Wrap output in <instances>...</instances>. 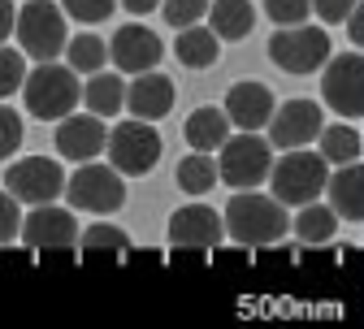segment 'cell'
Listing matches in <instances>:
<instances>
[{"instance_id": "484cf974", "label": "cell", "mask_w": 364, "mask_h": 329, "mask_svg": "<svg viewBox=\"0 0 364 329\" xmlns=\"http://www.w3.org/2000/svg\"><path fill=\"white\" fill-rule=\"evenodd\" d=\"M178 186L187 195H204L217 186V161L213 152H191V156H182L178 161Z\"/></svg>"}, {"instance_id": "4fadbf2b", "label": "cell", "mask_w": 364, "mask_h": 329, "mask_svg": "<svg viewBox=\"0 0 364 329\" xmlns=\"http://www.w3.org/2000/svg\"><path fill=\"white\" fill-rule=\"evenodd\" d=\"M221 239H225L221 212H213L208 204H182L169 217V247L173 252H204V247H217Z\"/></svg>"}, {"instance_id": "5bb4252c", "label": "cell", "mask_w": 364, "mask_h": 329, "mask_svg": "<svg viewBox=\"0 0 364 329\" xmlns=\"http://www.w3.org/2000/svg\"><path fill=\"white\" fill-rule=\"evenodd\" d=\"M269 148H308L321 130V104L312 100H287L278 113H269Z\"/></svg>"}, {"instance_id": "cb8c5ba5", "label": "cell", "mask_w": 364, "mask_h": 329, "mask_svg": "<svg viewBox=\"0 0 364 329\" xmlns=\"http://www.w3.org/2000/svg\"><path fill=\"white\" fill-rule=\"evenodd\" d=\"M316 144H321L326 165H351V161H360V148H364L355 126H321Z\"/></svg>"}, {"instance_id": "f546056e", "label": "cell", "mask_w": 364, "mask_h": 329, "mask_svg": "<svg viewBox=\"0 0 364 329\" xmlns=\"http://www.w3.org/2000/svg\"><path fill=\"white\" fill-rule=\"evenodd\" d=\"M156 9L165 14V22H169V26H191V22H204L208 0H161Z\"/></svg>"}, {"instance_id": "6da1fadb", "label": "cell", "mask_w": 364, "mask_h": 329, "mask_svg": "<svg viewBox=\"0 0 364 329\" xmlns=\"http://www.w3.org/2000/svg\"><path fill=\"white\" fill-rule=\"evenodd\" d=\"M221 225H225V234H230L239 247H273L278 239L291 234L287 204H278L273 195H260L256 186L252 191H239L230 204H225Z\"/></svg>"}, {"instance_id": "44dd1931", "label": "cell", "mask_w": 364, "mask_h": 329, "mask_svg": "<svg viewBox=\"0 0 364 329\" xmlns=\"http://www.w3.org/2000/svg\"><path fill=\"white\" fill-rule=\"evenodd\" d=\"M78 100H82L91 113H96V117H117V113L126 109V82H122V74H105V70H96V74L82 82Z\"/></svg>"}, {"instance_id": "9c48e42d", "label": "cell", "mask_w": 364, "mask_h": 329, "mask_svg": "<svg viewBox=\"0 0 364 329\" xmlns=\"http://www.w3.org/2000/svg\"><path fill=\"white\" fill-rule=\"evenodd\" d=\"M18 239L26 243V252H43V256H70L74 239H78V221L53 204H35L31 217H22L18 225Z\"/></svg>"}, {"instance_id": "7c38bea8", "label": "cell", "mask_w": 364, "mask_h": 329, "mask_svg": "<svg viewBox=\"0 0 364 329\" xmlns=\"http://www.w3.org/2000/svg\"><path fill=\"white\" fill-rule=\"evenodd\" d=\"M165 57V43L152 26L144 22H130V26H117V35L109 39V61L122 70V74H144V70H156V61Z\"/></svg>"}, {"instance_id": "f1b7e54d", "label": "cell", "mask_w": 364, "mask_h": 329, "mask_svg": "<svg viewBox=\"0 0 364 329\" xmlns=\"http://www.w3.org/2000/svg\"><path fill=\"white\" fill-rule=\"evenodd\" d=\"M113 9H117V0H61V14L74 18V22H82V26L105 22Z\"/></svg>"}, {"instance_id": "2e32d148", "label": "cell", "mask_w": 364, "mask_h": 329, "mask_svg": "<svg viewBox=\"0 0 364 329\" xmlns=\"http://www.w3.org/2000/svg\"><path fill=\"white\" fill-rule=\"evenodd\" d=\"M126 109H130V117H144V122L165 117L173 109V82L156 70L134 74V82L126 87Z\"/></svg>"}, {"instance_id": "d6986e66", "label": "cell", "mask_w": 364, "mask_h": 329, "mask_svg": "<svg viewBox=\"0 0 364 329\" xmlns=\"http://www.w3.org/2000/svg\"><path fill=\"white\" fill-rule=\"evenodd\" d=\"M173 57L187 65V70H208L217 65L221 57V39L204 26V22H191V26H178V39H173Z\"/></svg>"}, {"instance_id": "8fae6325", "label": "cell", "mask_w": 364, "mask_h": 329, "mask_svg": "<svg viewBox=\"0 0 364 329\" xmlns=\"http://www.w3.org/2000/svg\"><path fill=\"white\" fill-rule=\"evenodd\" d=\"M5 191L18 200V204H53L61 191H65V169L48 156H22L9 165L5 173Z\"/></svg>"}, {"instance_id": "30bf717a", "label": "cell", "mask_w": 364, "mask_h": 329, "mask_svg": "<svg viewBox=\"0 0 364 329\" xmlns=\"http://www.w3.org/2000/svg\"><path fill=\"white\" fill-rule=\"evenodd\" d=\"M321 100L355 122L364 113V57L360 53H343V57H326V74H321Z\"/></svg>"}, {"instance_id": "d590c367", "label": "cell", "mask_w": 364, "mask_h": 329, "mask_svg": "<svg viewBox=\"0 0 364 329\" xmlns=\"http://www.w3.org/2000/svg\"><path fill=\"white\" fill-rule=\"evenodd\" d=\"M14 0H0V43H5L9 35H14Z\"/></svg>"}, {"instance_id": "277c9868", "label": "cell", "mask_w": 364, "mask_h": 329, "mask_svg": "<svg viewBox=\"0 0 364 329\" xmlns=\"http://www.w3.org/2000/svg\"><path fill=\"white\" fill-rule=\"evenodd\" d=\"M217 152H221L217 156V182H225L230 191H252V186H260L269 178L273 148H269V139H260L256 130L230 134Z\"/></svg>"}, {"instance_id": "d6a6232c", "label": "cell", "mask_w": 364, "mask_h": 329, "mask_svg": "<svg viewBox=\"0 0 364 329\" xmlns=\"http://www.w3.org/2000/svg\"><path fill=\"white\" fill-rule=\"evenodd\" d=\"M18 225H22V208L9 191H0V247L18 239Z\"/></svg>"}, {"instance_id": "e575fe53", "label": "cell", "mask_w": 364, "mask_h": 329, "mask_svg": "<svg viewBox=\"0 0 364 329\" xmlns=\"http://www.w3.org/2000/svg\"><path fill=\"white\" fill-rule=\"evenodd\" d=\"M343 22H347V35H351V43L360 48V43H364V5H360V0L351 5V14H347Z\"/></svg>"}, {"instance_id": "603a6c76", "label": "cell", "mask_w": 364, "mask_h": 329, "mask_svg": "<svg viewBox=\"0 0 364 329\" xmlns=\"http://www.w3.org/2000/svg\"><path fill=\"white\" fill-rule=\"evenodd\" d=\"M291 230L299 234L304 247H321V243H330L334 234H338V212L330 204L308 200V204H299V217L291 221Z\"/></svg>"}, {"instance_id": "4dcf8cb0", "label": "cell", "mask_w": 364, "mask_h": 329, "mask_svg": "<svg viewBox=\"0 0 364 329\" xmlns=\"http://www.w3.org/2000/svg\"><path fill=\"white\" fill-rule=\"evenodd\" d=\"M18 148H22V117L9 104H0V161L14 156Z\"/></svg>"}, {"instance_id": "83f0119b", "label": "cell", "mask_w": 364, "mask_h": 329, "mask_svg": "<svg viewBox=\"0 0 364 329\" xmlns=\"http://www.w3.org/2000/svg\"><path fill=\"white\" fill-rule=\"evenodd\" d=\"M22 78H26V57H22V48L14 53V48H5V43H0V100L14 96V91L22 87Z\"/></svg>"}, {"instance_id": "3957f363", "label": "cell", "mask_w": 364, "mask_h": 329, "mask_svg": "<svg viewBox=\"0 0 364 329\" xmlns=\"http://www.w3.org/2000/svg\"><path fill=\"white\" fill-rule=\"evenodd\" d=\"M326 178H330V165L321 152H308V148H287V156L278 165H269V178L273 182V200L278 204H308L326 191Z\"/></svg>"}, {"instance_id": "8d00e7d4", "label": "cell", "mask_w": 364, "mask_h": 329, "mask_svg": "<svg viewBox=\"0 0 364 329\" xmlns=\"http://www.w3.org/2000/svg\"><path fill=\"white\" fill-rule=\"evenodd\" d=\"M117 5H122L126 14H134V18H139V14H152V9L161 5V0H117Z\"/></svg>"}, {"instance_id": "7a4b0ae2", "label": "cell", "mask_w": 364, "mask_h": 329, "mask_svg": "<svg viewBox=\"0 0 364 329\" xmlns=\"http://www.w3.org/2000/svg\"><path fill=\"white\" fill-rule=\"evenodd\" d=\"M22 100H26V109H31V117H39V122H61L65 113H74V104H78V78H74V70L70 65H57V61H39L26 78H22Z\"/></svg>"}, {"instance_id": "7402d4cb", "label": "cell", "mask_w": 364, "mask_h": 329, "mask_svg": "<svg viewBox=\"0 0 364 329\" xmlns=\"http://www.w3.org/2000/svg\"><path fill=\"white\" fill-rule=\"evenodd\" d=\"M187 144H191V152H217L225 139H230V117H225V109H196L191 117H187Z\"/></svg>"}, {"instance_id": "1f68e13d", "label": "cell", "mask_w": 364, "mask_h": 329, "mask_svg": "<svg viewBox=\"0 0 364 329\" xmlns=\"http://www.w3.org/2000/svg\"><path fill=\"white\" fill-rule=\"evenodd\" d=\"M264 14L278 26H295V22H308V0H264Z\"/></svg>"}, {"instance_id": "ffe728a7", "label": "cell", "mask_w": 364, "mask_h": 329, "mask_svg": "<svg viewBox=\"0 0 364 329\" xmlns=\"http://www.w3.org/2000/svg\"><path fill=\"white\" fill-rule=\"evenodd\" d=\"M256 26V5L252 0H208V31L217 39H247Z\"/></svg>"}, {"instance_id": "e0dca14e", "label": "cell", "mask_w": 364, "mask_h": 329, "mask_svg": "<svg viewBox=\"0 0 364 329\" xmlns=\"http://www.w3.org/2000/svg\"><path fill=\"white\" fill-rule=\"evenodd\" d=\"M221 109H225V117H230V126L260 130L269 122V113H273V91L264 82H235Z\"/></svg>"}, {"instance_id": "9a60e30c", "label": "cell", "mask_w": 364, "mask_h": 329, "mask_svg": "<svg viewBox=\"0 0 364 329\" xmlns=\"http://www.w3.org/2000/svg\"><path fill=\"white\" fill-rule=\"evenodd\" d=\"M105 134H109V126L96 113H82V117L65 113L61 126H57V152L65 161H78L82 165V161H91V156L105 152Z\"/></svg>"}, {"instance_id": "52a82bcc", "label": "cell", "mask_w": 364, "mask_h": 329, "mask_svg": "<svg viewBox=\"0 0 364 329\" xmlns=\"http://www.w3.org/2000/svg\"><path fill=\"white\" fill-rule=\"evenodd\" d=\"M269 57L287 74H312L330 57V31L326 26H308V22L278 26V35L269 39Z\"/></svg>"}, {"instance_id": "5b68a950", "label": "cell", "mask_w": 364, "mask_h": 329, "mask_svg": "<svg viewBox=\"0 0 364 329\" xmlns=\"http://www.w3.org/2000/svg\"><path fill=\"white\" fill-rule=\"evenodd\" d=\"M105 152H109V165L122 178H148L161 161V134H156L152 122L130 117V122H122L105 134Z\"/></svg>"}, {"instance_id": "836d02e7", "label": "cell", "mask_w": 364, "mask_h": 329, "mask_svg": "<svg viewBox=\"0 0 364 329\" xmlns=\"http://www.w3.org/2000/svg\"><path fill=\"white\" fill-rule=\"evenodd\" d=\"M351 5H355V0H308V9L321 18L326 26H343V18L351 14Z\"/></svg>"}, {"instance_id": "4316f807", "label": "cell", "mask_w": 364, "mask_h": 329, "mask_svg": "<svg viewBox=\"0 0 364 329\" xmlns=\"http://www.w3.org/2000/svg\"><path fill=\"white\" fill-rule=\"evenodd\" d=\"M87 256H122L130 247V239L117 230V225H87L78 239H74Z\"/></svg>"}, {"instance_id": "ba28073f", "label": "cell", "mask_w": 364, "mask_h": 329, "mask_svg": "<svg viewBox=\"0 0 364 329\" xmlns=\"http://www.w3.org/2000/svg\"><path fill=\"white\" fill-rule=\"evenodd\" d=\"M74 208L82 212H96V217H109L126 204V182L113 165H91L82 161V169L65 182V191H61Z\"/></svg>"}, {"instance_id": "8992f818", "label": "cell", "mask_w": 364, "mask_h": 329, "mask_svg": "<svg viewBox=\"0 0 364 329\" xmlns=\"http://www.w3.org/2000/svg\"><path fill=\"white\" fill-rule=\"evenodd\" d=\"M65 14L53 0H31L14 14V35H18V48L31 53L35 61H57L65 48Z\"/></svg>"}, {"instance_id": "ac0fdd59", "label": "cell", "mask_w": 364, "mask_h": 329, "mask_svg": "<svg viewBox=\"0 0 364 329\" xmlns=\"http://www.w3.org/2000/svg\"><path fill=\"white\" fill-rule=\"evenodd\" d=\"M321 195H330V208L343 221H360L364 217V173H360V161L334 165V173L326 178V191Z\"/></svg>"}, {"instance_id": "d4e9b609", "label": "cell", "mask_w": 364, "mask_h": 329, "mask_svg": "<svg viewBox=\"0 0 364 329\" xmlns=\"http://www.w3.org/2000/svg\"><path fill=\"white\" fill-rule=\"evenodd\" d=\"M61 53H65V61H70L74 74H96L109 61V43L100 35H74V39H65Z\"/></svg>"}]
</instances>
